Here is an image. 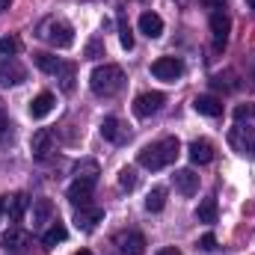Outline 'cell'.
<instances>
[{
	"mask_svg": "<svg viewBox=\"0 0 255 255\" xmlns=\"http://www.w3.org/2000/svg\"><path fill=\"white\" fill-rule=\"evenodd\" d=\"M178 151H181V142H178L175 136H166V139H157V142L145 145V148L139 151V157H136V160H139V166H142V169L157 172V169H163V166L175 163Z\"/></svg>",
	"mask_w": 255,
	"mask_h": 255,
	"instance_id": "1",
	"label": "cell"
},
{
	"mask_svg": "<svg viewBox=\"0 0 255 255\" xmlns=\"http://www.w3.org/2000/svg\"><path fill=\"white\" fill-rule=\"evenodd\" d=\"M89 86L98 98H113L122 92L125 86V71L119 65H98L92 74H89Z\"/></svg>",
	"mask_w": 255,
	"mask_h": 255,
	"instance_id": "2",
	"label": "cell"
},
{
	"mask_svg": "<svg viewBox=\"0 0 255 255\" xmlns=\"http://www.w3.org/2000/svg\"><path fill=\"white\" fill-rule=\"evenodd\" d=\"M36 36L42 39V42H48L51 48H71L74 45V27L63 21V18H57V15H51V18H45L42 24H39V30H36Z\"/></svg>",
	"mask_w": 255,
	"mask_h": 255,
	"instance_id": "3",
	"label": "cell"
},
{
	"mask_svg": "<svg viewBox=\"0 0 255 255\" xmlns=\"http://www.w3.org/2000/svg\"><path fill=\"white\" fill-rule=\"evenodd\" d=\"M229 145L244 157H255V128H247L238 122L229 130Z\"/></svg>",
	"mask_w": 255,
	"mask_h": 255,
	"instance_id": "4",
	"label": "cell"
},
{
	"mask_svg": "<svg viewBox=\"0 0 255 255\" xmlns=\"http://www.w3.org/2000/svg\"><path fill=\"white\" fill-rule=\"evenodd\" d=\"M151 74H154L157 80L175 83V80L184 74V63H181V60H175V57H157V60L151 63Z\"/></svg>",
	"mask_w": 255,
	"mask_h": 255,
	"instance_id": "5",
	"label": "cell"
},
{
	"mask_svg": "<svg viewBox=\"0 0 255 255\" xmlns=\"http://www.w3.org/2000/svg\"><path fill=\"white\" fill-rule=\"evenodd\" d=\"M163 101H166L163 92H142V95H136V101H133V116L148 119V116H154V113L163 107Z\"/></svg>",
	"mask_w": 255,
	"mask_h": 255,
	"instance_id": "6",
	"label": "cell"
},
{
	"mask_svg": "<svg viewBox=\"0 0 255 255\" xmlns=\"http://www.w3.org/2000/svg\"><path fill=\"white\" fill-rule=\"evenodd\" d=\"M27 80V68L18 63L15 57H3L0 60V83L3 86H18Z\"/></svg>",
	"mask_w": 255,
	"mask_h": 255,
	"instance_id": "7",
	"label": "cell"
},
{
	"mask_svg": "<svg viewBox=\"0 0 255 255\" xmlns=\"http://www.w3.org/2000/svg\"><path fill=\"white\" fill-rule=\"evenodd\" d=\"M116 247L122 255H142L145 253V238L139 232H119L116 235Z\"/></svg>",
	"mask_w": 255,
	"mask_h": 255,
	"instance_id": "8",
	"label": "cell"
},
{
	"mask_svg": "<svg viewBox=\"0 0 255 255\" xmlns=\"http://www.w3.org/2000/svg\"><path fill=\"white\" fill-rule=\"evenodd\" d=\"M101 220H104V211H101V208L83 205V208H77V211H74V226H77L80 232H92Z\"/></svg>",
	"mask_w": 255,
	"mask_h": 255,
	"instance_id": "9",
	"label": "cell"
},
{
	"mask_svg": "<svg viewBox=\"0 0 255 255\" xmlns=\"http://www.w3.org/2000/svg\"><path fill=\"white\" fill-rule=\"evenodd\" d=\"M3 250L6 253H15V255H21V253H27V247H30V235L24 232V229H18V226H12L6 235H3Z\"/></svg>",
	"mask_w": 255,
	"mask_h": 255,
	"instance_id": "10",
	"label": "cell"
},
{
	"mask_svg": "<svg viewBox=\"0 0 255 255\" xmlns=\"http://www.w3.org/2000/svg\"><path fill=\"white\" fill-rule=\"evenodd\" d=\"M229 30H232L229 15H226L223 9H217V12L211 15V33H214V45H217V48H226V42H229Z\"/></svg>",
	"mask_w": 255,
	"mask_h": 255,
	"instance_id": "11",
	"label": "cell"
},
{
	"mask_svg": "<svg viewBox=\"0 0 255 255\" xmlns=\"http://www.w3.org/2000/svg\"><path fill=\"white\" fill-rule=\"evenodd\" d=\"M30 151H33L39 160H45V157L54 151V133H51L48 128H39V130L33 133V139H30Z\"/></svg>",
	"mask_w": 255,
	"mask_h": 255,
	"instance_id": "12",
	"label": "cell"
},
{
	"mask_svg": "<svg viewBox=\"0 0 255 255\" xmlns=\"http://www.w3.org/2000/svg\"><path fill=\"white\" fill-rule=\"evenodd\" d=\"M92 190H95L92 181H80V178H74L71 187H68V202H71L74 208H83V205L92 202Z\"/></svg>",
	"mask_w": 255,
	"mask_h": 255,
	"instance_id": "13",
	"label": "cell"
},
{
	"mask_svg": "<svg viewBox=\"0 0 255 255\" xmlns=\"http://www.w3.org/2000/svg\"><path fill=\"white\" fill-rule=\"evenodd\" d=\"M172 184H175V190L181 193V196H193V193L199 190V175L193 169H175Z\"/></svg>",
	"mask_w": 255,
	"mask_h": 255,
	"instance_id": "14",
	"label": "cell"
},
{
	"mask_svg": "<svg viewBox=\"0 0 255 255\" xmlns=\"http://www.w3.org/2000/svg\"><path fill=\"white\" fill-rule=\"evenodd\" d=\"M139 33L148 39H160L163 36V18L157 12H142L139 15Z\"/></svg>",
	"mask_w": 255,
	"mask_h": 255,
	"instance_id": "15",
	"label": "cell"
},
{
	"mask_svg": "<svg viewBox=\"0 0 255 255\" xmlns=\"http://www.w3.org/2000/svg\"><path fill=\"white\" fill-rule=\"evenodd\" d=\"M54 223V202L51 199H36L33 202V229H45Z\"/></svg>",
	"mask_w": 255,
	"mask_h": 255,
	"instance_id": "16",
	"label": "cell"
},
{
	"mask_svg": "<svg viewBox=\"0 0 255 255\" xmlns=\"http://www.w3.org/2000/svg\"><path fill=\"white\" fill-rule=\"evenodd\" d=\"M193 110L202 113V116H208V119H217V116H223V101L214 98V95H199L193 101Z\"/></svg>",
	"mask_w": 255,
	"mask_h": 255,
	"instance_id": "17",
	"label": "cell"
},
{
	"mask_svg": "<svg viewBox=\"0 0 255 255\" xmlns=\"http://www.w3.org/2000/svg\"><path fill=\"white\" fill-rule=\"evenodd\" d=\"M54 104H57V98H54L51 92H39V95L30 101V116H33V119H45V116L54 110Z\"/></svg>",
	"mask_w": 255,
	"mask_h": 255,
	"instance_id": "18",
	"label": "cell"
},
{
	"mask_svg": "<svg viewBox=\"0 0 255 255\" xmlns=\"http://www.w3.org/2000/svg\"><path fill=\"white\" fill-rule=\"evenodd\" d=\"M27 208H30V199H27L24 193H15V196H9V202H6V214H9L12 223H21L24 214H27Z\"/></svg>",
	"mask_w": 255,
	"mask_h": 255,
	"instance_id": "19",
	"label": "cell"
},
{
	"mask_svg": "<svg viewBox=\"0 0 255 255\" xmlns=\"http://www.w3.org/2000/svg\"><path fill=\"white\" fill-rule=\"evenodd\" d=\"M65 238H68V232H65V226L60 220H54L45 232H42V247H48V250H54L57 244H63Z\"/></svg>",
	"mask_w": 255,
	"mask_h": 255,
	"instance_id": "20",
	"label": "cell"
},
{
	"mask_svg": "<svg viewBox=\"0 0 255 255\" xmlns=\"http://www.w3.org/2000/svg\"><path fill=\"white\" fill-rule=\"evenodd\" d=\"M187 151H190L193 163H211V160H214V145H211L208 139H193Z\"/></svg>",
	"mask_w": 255,
	"mask_h": 255,
	"instance_id": "21",
	"label": "cell"
},
{
	"mask_svg": "<svg viewBox=\"0 0 255 255\" xmlns=\"http://www.w3.org/2000/svg\"><path fill=\"white\" fill-rule=\"evenodd\" d=\"M101 136H104L107 142H122V139H125V128H122V122H119L116 116H107V119L101 122Z\"/></svg>",
	"mask_w": 255,
	"mask_h": 255,
	"instance_id": "22",
	"label": "cell"
},
{
	"mask_svg": "<svg viewBox=\"0 0 255 255\" xmlns=\"http://www.w3.org/2000/svg\"><path fill=\"white\" fill-rule=\"evenodd\" d=\"M98 175H101V169H98V163L95 160H80L77 166H74V178H80V181H98Z\"/></svg>",
	"mask_w": 255,
	"mask_h": 255,
	"instance_id": "23",
	"label": "cell"
},
{
	"mask_svg": "<svg viewBox=\"0 0 255 255\" xmlns=\"http://www.w3.org/2000/svg\"><path fill=\"white\" fill-rule=\"evenodd\" d=\"M33 63L39 65L45 74H57V71H60V65H63V60H60V57H54V54H45V51H42V54H33Z\"/></svg>",
	"mask_w": 255,
	"mask_h": 255,
	"instance_id": "24",
	"label": "cell"
},
{
	"mask_svg": "<svg viewBox=\"0 0 255 255\" xmlns=\"http://www.w3.org/2000/svg\"><path fill=\"white\" fill-rule=\"evenodd\" d=\"M199 223H217V199H202L196 208Z\"/></svg>",
	"mask_w": 255,
	"mask_h": 255,
	"instance_id": "25",
	"label": "cell"
},
{
	"mask_svg": "<svg viewBox=\"0 0 255 255\" xmlns=\"http://www.w3.org/2000/svg\"><path fill=\"white\" fill-rule=\"evenodd\" d=\"M163 205H166V187H154L145 196V211L157 214V211H163Z\"/></svg>",
	"mask_w": 255,
	"mask_h": 255,
	"instance_id": "26",
	"label": "cell"
},
{
	"mask_svg": "<svg viewBox=\"0 0 255 255\" xmlns=\"http://www.w3.org/2000/svg\"><path fill=\"white\" fill-rule=\"evenodd\" d=\"M74 74H77L74 63H63V65H60L57 77H60V86H63V92H71V89H74Z\"/></svg>",
	"mask_w": 255,
	"mask_h": 255,
	"instance_id": "27",
	"label": "cell"
},
{
	"mask_svg": "<svg viewBox=\"0 0 255 255\" xmlns=\"http://www.w3.org/2000/svg\"><path fill=\"white\" fill-rule=\"evenodd\" d=\"M18 51H21V42H18L15 36H3V39H0V54H3V57H15Z\"/></svg>",
	"mask_w": 255,
	"mask_h": 255,
	"instance_id": "28",
	"label": "cell"
},
{
	"mask_svg": "<svg viewBox=\"0 0 255 255\" xmlns=\"http://www.w3.org/2000/svg\"><path fill=\"white\" fill-rule=\"evenodd\" d=\"M255 119V104H238L235 107V122H253Z\"/></svg>",
	"mask_w": 255,
	"mask_h": 255,
	"instance_id": "29",
	"label": "cell"
},
{
	"mask_svg": "<svg viewBox=\"0 0 255 255\" xmlns=\"http://www.w3.org/2000/svg\"><path fill=\"white\" fill-rule=\"evenodd\" d=\"M119 187H122V190H133V187H136V169L125 166V169L119 172Z\"/></svg>",
	"mask_w": 255,
	"mask_h": 255,
	"instance_id": "30",
	"label": "cell"
},
{
	"mask_svg": "<svg viewBox=\"0 0 255 255\" xmlns=\"http://www.w3.org/2000/svg\"><path fill=\"white\" fill-rule=\"evenodd\" d=\"M119 42H122V48H125V51L133 48V33H130V27H128L125 18H119Z\"/></svg>",
	"mask_w": 255,
	"mask_h": 255,
	"instance_id": "31",
	"label": "cell"
},
{
	"mask_svg": "<svg viewBox=\"0 0 255 255\" xmlns=\"http://www.w3.org/2000/svg\"><path fill=\"white\" fill-rule=\"evenodd\" d=\"M104 54V45H101V39H92L89 45H86V60H98Z\"/></svg>",
	"mask_w": 255,
	"mask_h": 255,
	"instance_id": "32",
	"label": "cell"
},
{
	"mask_svg": "<svg viewBox=\"0 0 255 255\" xmlns=\"http://www.w3.org/2000/svg\"><path fill=\"white\" fill-rule=\"evenodd\" d=\"M199 250H202V253H214V250H217V238H214L211 232L202 235V238H199Z\"/></svg>",
	"mask_w": 255,
	"mask_h": 255,
	"instance_id": "33",
	"label": "cell"
},
{
	"mask_svg": "<svg viewBox=\"0 0 255 255\" xmlns=\"http://www.w3.org/2000/svg\"><path fill=\"white\" fill-rule=\"evenodd\" d=\"M9 130V116H6V107H3V101H0V136Z\"/></svg>",
	"mask_w": 255,
	"mask_h": 255,
	"instance_id": "34",
	"label": "cell"
},
{
	"mask_svg": "<svg viewBox=\"0 0 255 255\" xmlns=\"http://www.w3.org/2000/svg\"><path fill=\"white\" fill-rule=\"evenodd\" d=\"M157 255H184L181 250H175V247H166V250H160Z\"/></svg>",
	"mask_w": 255,
	"mask_h": 255,
	"instance_id": "35",
	"label": "cell"
},
{
	"mask_svg": "<svg viewBox=\"0 0 255 255\" xmlns=\"http://www.w3.org/2000/svg\"><path fill=\"white\" fill-rule=\"evenodd\" d=\"M9 6H12V0H0V12H6Z\"/></svg>",
	"mask_w": 255,
	"mask_h": 255,
	"instance_id": "36",
	"label": "cell"
},
{
	"mask_svg": "<svg viewBox=\"0 0 255 255\" xmlns=\"http://www.w3.org/2000/svg\"><path fill=\"white\" fill-rule=\"evenodd\" d=\"M6 214V199H0V217Z\"/></svg>",
	"mask_w": 255,
	"mask_h": 255,
	"instance_id": "37",
	"label": "cell"
},
{
	"mask_svg": "<svg viewBox=\"0 0 255 255\" xmlns=\"http://www.w3.org/2000/svg\"><path fill=\"white\" fill-rule=\"evenodd\" d=\"M74 255H92V253L89 250H80V253H74Z\"/></svg>",
	"mask_w": 255,
	"mask_h": 255,
	"instance_id": "38",
	"label": "cell"
},
{
	"mask_svg": "<svg viewBox=\"0 0 255 255\" xmlns=\"http://www.w3.org/2000/svg\"><path fill=\"white\" fill-rule=\"evenodd\" d=\"M250 9H253V12H255V0H250Z\"/></svg>",
	"mask_w": 255,
	"mask_h": 255,
	"instance_id": "39",
	"label": "cell"
}]
</instances>
